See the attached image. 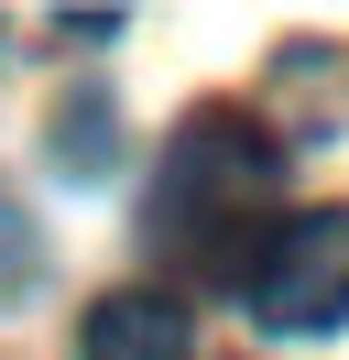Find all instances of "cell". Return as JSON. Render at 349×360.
<instances>
[{
	"mask_svg": "<svg viewBox=\"0 0 349 360\" xmlns=\"http://www.w3.org/2000/svg\"><path fill=\"white\" fill-rule=\"evenodd\" d=\"M77 360H196V316L174 295H153V284H120V295L87 306Z\"/></svg>",
	"mask_w": 349,
	"mask_h": 360,
	"instance_id": "cell-3",
	"label": "cell"
},
{
	"mask_svg": "<svg viewBox=\"0 0 349 360\" xmlns=\"http://www.w3.org/2000/svg\"><path fill=\"white\" fill-rule=\"evenodd\" d=\"M33 273H44V229L22 219V197H11V186H0V295H22V284H33Z\"/></svg>",
	"mask_w": 349,
	"mask_h": 360,
	"instance_id": "cell-5",
	"label": "cell"
},
{
	"mask_svg": "<svg viewBox=\"0 0 349 360\" xmlns=\"http://www.w3.org/2000/svg\"><path fill=\"white\" fill-rule=\"evenodd\" d=\"M273 197H284V142L262 131L251 110H196L186 131H174L164 175H153V240H164L174 262H196V273H218V262L240 273V229L284 219Z\"/></svg>",
	"mask_w": 349,
	"mask_h": 360,
	"instance_id": "cell-1",
	"label": "cell"
},
{
	"mask_svg": "<svg viewBox=\"0 0 349 360\" xmlns=\"http://www.w3.org/2000/svg\"><path fill=\"white\" fill-rule=\"evenodd\" d=\"M55 164H65V175H109V98L99 88L55 110Z\"/></svg>",
	"mask_w": 349,
	"mask_h": 360,
	"instance_id": "cell-4",
	"label": "cell"
},
{
	"mask_svg": "<svg viewBox=\"0 0 349 360\" xmlns=\"http://www.w3.org/2000/svg\"><path fill=\"white\" fill-rule=\"evenodd\" d=\"M240 306L273 338H317L349 316V207H284L251 251H240Z\"/></svg>",
	"mask_w": 349,
	"mask_h": 360,
	"instance_id": "cell-2",
	"label": "cell"
}]
</instances>
